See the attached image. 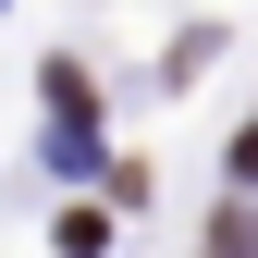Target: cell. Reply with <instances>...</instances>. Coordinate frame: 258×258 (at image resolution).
I'll use <instances>...</instances> for the list:
<instances>
[{"instance_id": "1", "label": "cell", "mask_w": 258, "mask_h": 258, "mask_svg": "<svg viewBox=\"0 0 258 258\" xmlns=\"http://www.w3.org/2000/svg\"><path fill=\"white\" fill-rule=\"evenodd\" d=\"M209 258H258V221H246V209H221V221H209Z\"/></svg>"}, {"instance_id": "2", "label": "cell", "mask_w": 258, "mask_h": 258, "mask_svg": "<svg viewBox=\"0 0 258 258\" xmlns=\"http://www.w3.org/2000/svg\"><path fill=\"white\" fill-rule=\"evenodd\" d=\"M234 184H258V123H246V136H234Z\"/></svg>"}]
</instances>
